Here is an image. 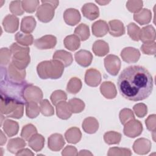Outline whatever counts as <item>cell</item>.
Masks as SVG:
<instances>
[{
  "instance_id": "cell-28",
  "label": "cell",
  "mask_w": 156,
  "mask_h": 156,
  "mask_svg": "<svg viewBox=\"0 0 156 156\" xmlns=\"http://www.w3.org/2000/svg\"><path fill=\"white\" fill-rule=\"evenodd\" d=\"M82 129L87 133H94L99 129V122L94 117H88L82 122Z\"/></svg>"
},
{
  "instance_id": "cell-42",
  "label": "cell",
  "mask_w": 156,
  "mask_h": 156,
  "mask_svg": "<svg viewBox=\"0 0 156 156\" xmlns=\"http://www.w3.org/2000/svg\"><path fill=\"white\" fill-rule=\"evenodd\" d=\"M50 99L52 104L56 105L61 101H65L67 99V95L65 92L62 90H55L51 94Z\"/></svg>"
},
{
  "instance_id": "cell-51",
  "label": "cell",
  "mask_w": 156,
  "mask_h": 156,
  "mask_svg": "<svg viewBox=\"0 0 156 156\" xmlns=\"http://www.w3.org/2000/svg\"><path fill=\"white\" fill-rule=\"evenodd\" d=\"M133 110L135 115L139 118H143L147 113V106L143 103L135 104L133 107Z\"/></svg>"
},
{
  "instance_id": "cell-22",
  "label": "cell",
  "mask_w": 156,
  "mask_h": 156,
  "mask_svg": "<svg viewBox=\"0 0 156 156\" xmlns=\"http://www.w3.org/2000/svg\"><path fill=\"white\" fill-rule=\"evenodd\" d=\"M52 58L54 60H58L65 67H67L70 66L73 61L72 54L65 50H57L56 51Z\"/></svg>"
},
{
  "instance_id": "cell-24",
  "label": "cell",
  "mask_w": 156,
  "mask_h": 156,
  "mask_svg": "<svg viewBox=\"0 0 156 156\" xmlns=\"http://www.w3.org/2000/svg\"><path fill=\"white\" fill-rule=\"evenodd\" d=\"M93 34L97 37H102L108 32V26L106 21L98 20L94 22L91 26Z\"/></svg>"
},
{
  "instance_id": "cell-5",
  "label": "cell",
  "mask_w": 156,
  "mask_h": 156,
  "mask_svg": "<svg viewBox=\"0 0 156 156\" xmlns=\"http://www.w3.org/2000/svg\"><path fill=\"white\" fill-rule=\"evenodd\" d=\"M40 5L37 10L36 16L42 23L51 21L54 16V10L58 5V1H41Z\"/></svg>"
},
{
  "instance_id": "cell-8",
  "label": "cell",
  "mask_w": 156,
  "mask_h": 156,
  "mask_svg": "<svg viewBox=\"0 0 156 156\" xmlns=\"http://www.w3.org/2000/svg\"><path fill=\"white\" fill-rule=\"evenodd\" d=\"M104 62L106 71L112 76H116L121 68L119 58L115 55L110 54L105 57Z\"/></svg>"
},
{
  "instance_id": "cell-54",
  "label": "cell",
  "mask_w": 156,
  "mask_h": 156,
  "mask_svg": "<svg viewBox=\"0 0 156 156\" xmlns=\"http://www.w3.org/2000/svg\"><path fill=\"white\" fill-rule=\"evenodd\" d=\"M15 155H34V154L29 149H22L18 151Z\"/></svg>"
},
{
  "instance_id": "cell-3",
  "label": "cell",
  "mask_w": 156,
  "mask_h": 156,
  "mask_svg": "<svg viewBox=\"0 0 156 156\" xmlns=\"http://www.w3.org/2000/svg\"><path fill=\"white\" fill-rule=\"evenodd\" d=\"M24 103L1 95V112L6 118L20 119L23 115Z\"/></svg>"
},
{
  "instance_id": "cell-13",
  "label": "cell",
  "mask_w": 156,
  "mask_h": 156,
  "mask_svg": "<svg viewBox=\"0 0 156 156\" xmlns=\"http://www.w3.org/2000/svg\"><path fill=\"white\" fill-rule=\"evenodd\" d=\"M63 19L68 25L73 26L80 22L81 16L78 10L73 8H69L67 9L64 12Z\"/></svg>"
},
{
  "instance_id": "cell-44",
  "label": "cell",
  "mask_w": 156,
  "mask_h": 156,
  "mask_svg": "<svg viewBox=\"0 0 156 156\" xmlns=\"http://www.w3.org/2000/svg\"><path fill=\"white\" fill-rule=\"evenodd\" d=\"M40 1L37 0H29V1H21L22 7L24 11L27 13H33L38 7Z\"/></svg>"
},
{
  "instance_id": "cell-35",
  "label": "cell",
  "mask_w": 156,
  "mask_h": 156,
  "mask_svg": "<svg viewBox=\"0 0 156 156\" xmlns=\"http://www.w3.org/2000/svg\"><path fill=\"white\" fill-rule=\"evenodd\" d=\"M26 116L29 118H36L41 112L40 107L38 105V103L33 101L26 102L25 103Z\"/></svg>"
},
{
  "instance_id": "cell-6",
  "label": "cell",
  "mask_w": 156,
  "mask_h": 156,
  "mask_svg": "<svg viewBox=\"0 0 156 156\" xmlns=\"http://www.w3.org/2000/svg\"><path fill=\"white\" fill-rule=\"evenodd\" d=\"M43 96L41 90L31 83H28L23 91V99L25 102L33 101L40 103L41 101Z\"/></svg>"
},
{
  "instance_id": "cell-26",
  "label": "cell",
  "mask_w": 156,
  "mask_h": 156,
  "mask_svg": "<svg viewBox=\"0 0 156 156\" xmlns=\"http://www.w3.org/2000/svg\"><path fill=\"white\" fill-rule=\"evenodd\" d=\"M152 18V13L148 9H143L133 15V19L141 25L149 24Z\"/></svg>"
},
{
  "instance_id": "cell-11",
  "label": "cell",
  "mask_w": 156,
  "mask_h": 156,
  "mask_svg": "<svg viewBox=\"0 0 156 156\" xmlns=\"http://www.w3.org/2000/svg\"><path fill=\"white\" fill-rule=\"evenodd\" d=\"M121 56L122 60L127 63H136L140 57V52L135 48L127 47L121 51Z\"/></svg>"
},
{
  "instance_id": "cell-4",
  "label": "cell",
  "mask_w": 156,
  "mask_h": 156,
  "mask_svg": "<svg viewBox=\"0 0 156 156\" xmlns=\"http://www.w3.org/2000/svg\"><path fill=\"white\" fill-rule=\"evenodd\" d=\"M10 49L12 54V62L18 69H25L30 62L29 48L13 43L10 46Z\"/></svg>"
},
{
  "instance_id": "cell-34",
  "label": "cell",
  "mask_w": 156,
  "mask_h": 156,
  "mask_svg": "<svg viewBox=\"0 0 156 156\" xmlns=\"http://www.w3.org/2000/svg\"><path fill=\"white\" fill-rule=\"evenodd\" d=\"M15 38L18 44L23 46H30L34 43L33 36L30 34H25L23 32H17Z\"/></svg>"
},
{
  "instance_id": "cell-50",
  "label": "cell",
  "mask_w": 156,
  "mask_h": 156,
  "mask_svg": "<svg viewBox=\"0 0 156 156\" xmlns=\"http://www.w3.org/2000/svg\"><path fill=\"white\" fill-rule=\"evenodd\" d=\"M156 44L155 42L143 43L141 46V50L143 54L147 55H155Z\"/></svg>"
},
{
  "instance_id": "cell-52",
  "label": "cell",
  "mask_w": 156,
  "mask_h": 156,
  "mask_svg": "<svg viewBox=\"0 0 156 156\" xmlns=\"http://www.w3.org/2000/svg\"><path fill=\"white\" fill-rule=\"evenodd\" d=\"M145 123L147 127V129L155 133V115H151L145 121Z\"/></svg>"
},
{
  "instance_id": "cell-32",
  "label": "cell",
  "mask_w": 156,
  "mask_h": 156,
  "mask_svg": "<svg viewBox=\"0 0 156 156\" xmlns=\"http://www.w3.org/2000/svg\"><path fill=\"white\" fill-rule=\"evenodd\" d=\"M63 44L66 49L71 51H74L79 48L80 46V40L76 35H70L65 38Z\"/></svg>"
},
{
  "instance_id": "cell-17",
  "label": "cell",
  "mask_w": 156,
  "mask_h": 156,
  "mask_svg": "<svg viewBox=\"0 0 156 156\" xmlns=\"http://www.w3.org/2000/svg\"><path fill=\"white\" fill-rule=\"evenodd\" d=\"M81 10L83 16L91 21L96 20L99 16L98 7L92 2L85 4L82 6Z\"/></svg>"
},
{
  "instance_id": "cell-19",
  "label": "cell",
  "mask_w": 156,
  "mask_h": 156,
  "mask_svg": "<svg viewBox=\"0 0 156 156\" xmlns=\"http://www.w3.org/2000/svg\"><path fill=\"white\" fill-rule=\"evenodd\" d=\"M139 40L143 42V43L154 42L155 40L154 27L152 25H147L140 29Z\"/></svg>"
},
{
  "instance_id": "cell-20",
  "label": "cell",
  "mask_w": 156,
  "mask_h": 156,
  "mask_svg": "<svg viewBox=\"0 0 156 156\" xmlns=\"http://www.w3.org/2000/svg\"><path fill=\"white\" fill-rule=\"evenodd\" d=\"M108 32L113 37H118L125 34V28L122 21L118 20H111L108 22Z\"/></svg>"
},
{
  "instance_id": "cell-57",
  "label": "cell",
  "mask_w": 156,
  "mask_h": 156,
  "mask_svg": "<svg viewBox=\"0 0 156 156\" xmlns=\"http://www.w3.org/2000/svg\"><path fill=\"white\" fill-rule=\"evenodd\" d=\"M96 2H97V3H98V4H99L101 5H106L107 4H108V3H109L110 2V1H96Z\"/></svg>"
},
{
  "instance_id": "cell-43",
  "label": "cell",
  "mask_w": 156,
  "mask_h": 156,
  "mask_svg": "<svg viewBox=\"0 0 156 156\" xmlns=\"http://www.w3.org/2000/svg\"><path fill=\"white\" fill-rule=\"evenodd\" d=\"M140 28L135 23H130L127 25V33L129 37L134 41L139 40Z\"/></svg>"
},
{
  "instance_id": "cell-18",
  "label": "cell",
  "mask_w": 156,
  "mask_h": 156,
  "mask_svg": "<svg viewBox=\"0 0 156 156\" xmlns=\"http://www.w3.org/2000/svg\"><path fill=\"white\" fill-rule=\"evenodd\" d=\"M2 26L5 32L14 33L19 27V19L14 15H7L2 21Z\"/></svg>"
},
{
  "instance_id": "cell-9",
  "label": "cell",
  "mask_w": 156,
  "mask_h": 156,
  "mask_svg": "<svg viewBox=\"0 0 156 156\" xmlns=\"http://www.w3.org/2000/svg\"><path fill=\"white\" fill-rule=\"evenodd\" d=\"M26 70L20 69L10 62L6 69V76L9 79L16 82H21L26 77Z\"/></svg>"
},
{
  "instance_id": "cell-55",
  "label": "cell",
  "mask_w": 156,
  "mask_h": 156,
  "mask_svg": "<svg viewBox=\"0 0 156 156\" xmlns=\"http://www.w3.org/2000/svg\"><path fill=\"white\" fill-rule=\"evenodd\" d=\"M0 132H1V141H0V144H1V146H2V145H4L6 143L7 138L4 135V133H3L2 130H0Z\"/></svg>"
},
{
  "instance_id": "cell-23",
  "label": "cell",
  "mask_w": 156,
  "mask_h": 156,
  "mask_svg": "<svg viewBox=\"0 0 156 156\" xmlns=\"http://www.w3.org/2000/svg\"><path fill=\"white\" fill-rule=\"evenodd\" d=\"M55 106L56 113L59 118L66 120L71 117L73 113L68 102H66V101H61Z\"/></svg>"
},
{
  "instance_id": "cell-31",
  "label": "cell",
  "mask_w": 156,
  "mask_h": 156,
  "mask_svg": "<svg viewBox=\"0 0 156 156\" xmlns=\"http://www.w3.org/2000/svg\"><path fill=\"white\" fill-rule=\"evenodd\" d=\"M29 146L35 151H40L44 145V138L40 134L35 133L29 140Z\"/></svg>"
},
{
  "instance_id": "cell-36",
  "label": "cell",
  "mask_w": 156,
  "mask_h": 156,
  "mask_svg": "<svg viewBox=\"0 0 156 156\" xmlns=\"http://www.w3.org/2000/svg\"><path fill=\"white\" fill-rule=\"evenodd\" d=\"M74 35L78 37V38L81 41H85L89 37L90 35V29L88 26L84 23H81L79 24L74 30Z\"/></svg>"
},
{
  "instance_id": "cell-7",
  "label": "cell",
  "mask_w": 156,
  "mask_h": 156,
  "mask_svg": "<svg viewBox=\"0 0 156 156\" xmlns=\"http://www.w3.org/2000/svg\"><path fill=\"white\" fill-rule=\"evenodd\" d=\"M143 131V126L138 120L132 119L124 124V133L128 137L135 138L139 136Z\"/></svg>"
},
{
  "instance_id": "cell-56",
  "label": "cell",
  "mask_w": 156,
  "mask_h": 156,
  "mask_svg": "<svg viewBox=\"0 0 156 156\" xmlns=\"http://www.w3.org/2000/svg\"><path fill=\"white\" fill-rule=\"evenodd\" d=\"M77 155H93V154L87 150H81L79 153H77Z\"/></svg>"
},
{
  "instance_id": "cell-46",
  "label": "cell",
  "mask_w": 156,
  "mask_h": 156,
  "mask_svg": "<svg viewBox=\"0 0 156 156\" xmlns=\"http://www.w3.org/2000/svg\"><path fill=\"white\" fill-rule=\"evenodd\" d=\"M132 152L128 148H121L118 147H110L107 153V155H131Z\"/></svg>"
},
{
  "instance_id": "cell-27",
  "label": "cell",
  "mask_w": 156,
  "mask_h": 156,
  "mask_svg": "<svg viewBox=\"0 0 156 156\" xmlns=\"http://www.w3.org/2000/svg\"><path fill=\"white\" fill-rule=\"evenodd\" d=\"M92 50L96 55L103 57L109 52V46L105 41L99 40L93 43Z\"/></svg>"
},
{
  "instance_id": "cell-15",
  "label": "cell",
  "mask_w": 156,
  "mask_h": 156,
  "mask_svg": "<svg viewBox=\"0 0 156 156\" xmlns=\"http://www.w3.org/2000/svg\"><path fill=\"white\" fill-rule=\"evenodd\" d=\"M76 62L81 66L88 67L92 62L93 56L92 54L87 50L81 49L74 54Z\"/></svg>"
},
{
  "instance_id": "cell-33",
  "label": "cell",
  "mask_w": 156,
  "mask_h": 156,
  "mask_svg": "<svg viewBox=\"0 0 156 156\" xmlns=\"http://www.w3.org/2000/svg\"><path fill=\"white\" fill-rule=\"evenodd\" d=\"M3 130L9 137L16 135L19 130L18 123L11 119H5L3 124Z\"/></svg>"
},
{
  "instance_id": "cell-1",
  "label": "cell",
  "mask_w": 156,
  "mask_h": 156,
  "mask_svg": "<svg viewBox=\"0 0 156 156\" xmlns=\"http://www.w3.org/2000/svg\"><path fill=\"white\" fill-rule=\"evenodd\" d=\"M151 74L144 67L133 65L126 68L119 76L117 85L120 94L132 101L147 98L153 90Z\"/></svg>"
},
{
  "instance_id": "cell-29",
  "label": "cell",
  "mask_w": 156,
  "mask_h": 156,
  "mask_svg": "<svg viewBox=\"0 0 156 156\" xmlns=\"http://www.w3.org/2000/svg\"><path fill=\"white\" fill-rule=\"evenodd\" d=\"M26 146L25 141L21 138H15L10 139L7 144V150L12 154H16L21 149Z\"/></svg>"
},
{
  "instance_id": "cell-2",
  "label": "cell",
  "mask_w": 156,
  "mask_h": 156,
  "mask_svg": "<svg viewBox=\"0 0 156 156\" xmlns=\"http://www.w3.org/2000/svg\"><path fill=\"white\" fill-rule=\"evenodd\" d=\"M64 67L60 62L52 59L40 62L37 66V71L41 79H57L62 76Z\"/></svg>"
},
{
  "instance_id": "cell-48",
  "label": "cell",
  "mask_w": 156,
  "mask_h": 156,
  "mask_svg": "<svg viewBox=\"0 0 156 156\" xmlns=\"http://www.w3.org/2000/svg\"><path fill=\"white\" fill-rule=\"evenodd\" d=\"M9 9L11 13L15 15H22L24 13L21 1H12L9 5Z\"/></svg>"
},
{
  "instance_id": "cell-49",
  "label": "cell",
  "mask_w": 156,
  "mask_h": 156,
  "mask_svg": "<svg viewBox=\"0 0 156 156\" xmlns=\"http://www.w3.org/2000/svg\"><path fill=\"white\" fill-rule=\"evenodd\" d=\"M142 1H128L126 3V7L132 13H138L142 9Z\"/></svg>"
},
{
  "instance_id": "cell-39",
  "label": "cell",
  "mask_w": 156,
  "mask_h": 156,
  "mask_svg": "<svg viewBox=\"0 0 156 156\" xmlns=\"http://www.w3.org/2000/svg\"><path fill=\"white\" fill-rule=\"evenodd\" d=\"M68 103L70 106L71 112L73 113H79L84 110L85 104L83 101L80 99L75 98L71 99Z\"/></svg>"
},
{
  "instance_id": "cell-14",
  "label": "cell",
  "mask_w": 156,
  "mask_h": 156,
  "mask_svg": "<svg viewBox=\"0 0 156 156\" xmlns=\"http://www.w3.org/2000/svg\"><path fill=\"white\" fill-rule=\"evenodd\" d=\"M65 144V141L63 136L60 133L52 134L48 138V146L49 149L52 151H59L63 147Z\"/></svg>"
},
{
  "instance_id": "cell-21",
  "label": "cell",
  "mask_w": 156,
  "mask_h": 156,
  "mask_svg": "<svg viewBox=\"0 0 156 156\" xmlns=\"http://www.w3.org/2000/svg\"><path fill=\"white\" fill-rule=\"evenodd\" d=\"M101 94L107 99H113L117 94V90L113 83L110 81H105L102 83L100 87Z\"/></svg>"
},
{
  "instance_id": "cell-30",
  "label": "cell",
  "mask_w": 156,
  "mask_h": 156,
  "mask_svg": "<svg viewBox=\"0 0 156 156\" xmlns=\"http://www.w3.org/2000/svg\"><path fill=\"white\" fill-rule=\"evenodd\" d=\"M65 137L69 143L76 144L80 141L82 137V133L79 128L73 127L66 131Z\"/></svg>"
},
{
  "instance_id": "cell-12",
  "label": "cell",
  "mask_w": 156,
  "mask_h": 156,
  "mask_svg": "<svg viewBox=\"0 0 156 156\" xmlns=\"http://www.w3.org/2000/svg\"><path fill=\"white\" fill-rule=\"evenodd\" d=\"M101 82V74L100 72L94 69L90 68L86 71L85 74V82L90 87H96Z\"/></svg>"
},
{
  "instance_id": "cell-53",
  "label": "cell",
  "mask_w": 156,
  "mask_h": 156,
  "mask_svg": "<svg viewBox=\"0 0 156 156\" xmlns=\"http://www.w3.org/2000/svg\"><path fill=\"white\" fill-rule=\"evenodd\" d=\"M62 155H77V149L73 146H67L62 152Z\"/></svg>"
},
{
  "instance_id": "cell-41",
  "label": "cell",
  "mask_w": 156,
  "mask_h": 156,
  "mask_svg": "<svg viewBox=\"0 0 156 156\" xmlns=\"http://www.w3.org/2000/svg\"><path fill=\"white\" fill-rule=\"evenodd\" d=\"M37 133L36 127L32 124H28L24 126L21 130V136L25 140L29 141L30 137Z\"/></svg>"
},
{
  "instance_id": "cell-45",
  "label": "cell",
  "mask_w": 156,
  "mask_h": 156,
  "mask_svg": "<svg viewBox=\"0 0 156 156\" xmlns=\"http://www.w3.org/2000/svg\"><path fill=\"white\" fill-rule=\"evenodd\" d=\"M119 119L122 124L124 125L127 122L132 119H134L135 116L132 110L129 108H123L119 112Z\"/></svg>"
},
{
  "instance_id": "cell-40",
  "label": "cell",
  "mask_w": 156,
  "mask_h": 156,
  "mask_svg": "<svg viewBox=\"0 0 156 156\" xmlns=\"http://www.w3.org/2000/svg\"><path fill=\"white\" fill-rule=\"evenodd\" d=\"M40 112L44 116H50L54 114V109L48 99H43L40 102Z\"/></svg>"
},
{
  "instance_id": "cell-16",
  "label": "cell",
  "mask_w": 156,
  "mask_h": 156,
  "mask_svg": "<svg viewBox=\"0 0 156 156\" xmlns=\"http://www.w3.org/2000/svg\"><path fill=\"white\" fill-rule=\"evenodd\" d=\"M151 149V141L144 138H138L135 141L133 144V150L134 152L140 155L147 154Z\"/></svg>"
},
{
  "instance_id": "cell-47",
  "label": "cell",
  "mask_w": 156,
  "mask_h": 156,
  "mask_svg": "<svg viewBox=\"0 0 156 156\" xmlns=\"http://www.w3.org/2000/svg\"><path fill=\"white\" fill-rule=\"evenodd\" d=\"M12 52L10 49L7 48H2L0 51V62L1 66H5L10 63Z\"/></svg>"
},
{
  "instance_id": "cell-10",
  "label": "cell",
  "mask_w": 156,
  "mask_h": 156,
  "mask_svg": "<svg viewBox=\"0 0 156 156\" xmlns=\"http://www.w3.org/2000/svg\"><path fill=\"white\" fill-rule=\"evenodd\" d=\"M57 44V38L52 35H46L34 41L35 46L38 49H50Z\"/></svg>"
},
{
  "instance_id": "cell-25",
  "label": "cell",
  "mask_w": 156,
  "mask_h": 156,
  "mask_svg": "<svg viewBox=\"0 0 156 156\" xmlns=\"http://www.w3.org/2000/svg\"><path fill=\"white\" fill-rule=\"evenodd\" d=\"M36 24V21L33 16H24L21 20L20 29L21 32L25 34H30L34 30Z\"/></svg>"
},
{
  "instance_id": "cell-38",
  "label": "cell",
  "mask_w": 156,
  "mask_h": 156,
  "mask_svg": "<svg viewBox=\"0 0 156 156\" xmlns=\"http://www.w3.org/2000/svg\"><path fill=\"white\" fill-rule=\"evenodd\" d=\"M104 140L108 144H119L121 140V135L115 131H109L104 135Z\"/></svg>"
},
{
  "instance_id": "cell-37",
  "label": "cell",
  "mask_w": 156,
  "mask_h": 156,
  "mask_svg": "<svg viewBox=\"0 0 156 156\" xmlns=\"http://www.w3.org/2000/svg\"><path fill=\"white\" fill-rule=\"evenodd\" d=\"M81 88L82 82L80 79L74 77L69 80L66 86V91L71 94H76L80 90Z\"/></svg>"
}]
</instances>
